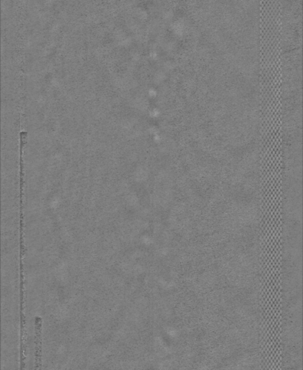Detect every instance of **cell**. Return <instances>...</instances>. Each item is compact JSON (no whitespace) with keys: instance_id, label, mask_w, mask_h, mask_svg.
<instances>
[{"instance_id":"obj_1","label":"cell","mask_w":303,"mask_h":370,"mask_svg":"<svg viewBox=\"0 0 303 370\" xmlns=\"http://www.w3.org/2000/svg\"><path fill=\"white\" fill-rule=\"evenodd\" d=\"M35 369H40L41 365V319L35 317Z\"/></svg>"}]
</instances>
